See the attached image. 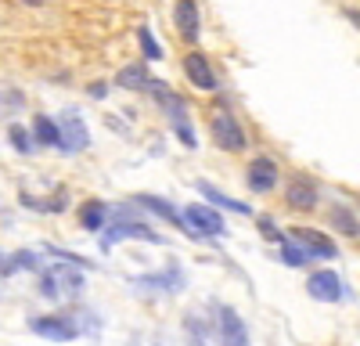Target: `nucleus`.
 <instances>
[{
  "instance_id": "11",
  "label": "nucleus",
  "mask_w": 360,
  "mask_h": 346,
  "mask_svg": "<svg viewBox=\"0 0 360 346\" xmlns=\"http://www.w3.org/2000/svg\"><path fill=\"white\" fill-rule=\"evenodd\" d=\"M184 72H188V79L198 86V91H213L217 86V76H213V69H209V62L202 54H188L184 58Z\"/></svg>"
},
{
  "instance_id": "14",
  "label": "nucleus",
  "mask_w": 360,
  "mask_h": 346,
  "mask_svg": "<svg viewBox=\"0 0 360 346\" xmlns=\"http://www.w3.org/2000/svg\"><path fill=\"white\" fill-rule=\"evenodd\" d=\"M198 184V191L209 198V202H213V206H220V210H234V213H242V217H249L252 210L245 206V202H238V198H231V195H224L220 188H213V184H209V181H195Z\"/></svg>"
},
{
  "instance_id": "5",
  "label": "nucleus",
  "mask_w": 360,
  "mask_h": 346,
  "mask_svg": "<svg viewBox=\"0 0 360 346\" xmlns=\"http://www.w3.org/2000/svg\"><path fill=\"white\" fill-rule=\"evenodd\" d=\"M217 332H220V346H249V332L231 307L217 310Z\"/></svg>"
},
{
  "instance_id": "6",
  "label": "nucleus",
  "mask_w": 360,
  "mask_h": 346,
  "mask_svg": "<svg viewBox=\"0 0 360 346\" xmlns=\"http://www.w3.org/2000/svg\"><path fill=\"white\" fill-rule=\"evenodd\" d=\"M288 238H292L299 249H303L307 256H321V260H332V256H335V245L328 242V238L321 235V231H310V227H292V231H288Z\"/></svg>"
},
{
  "instance_id": "16",
  "label": "nucleus",
  "mask_w": 360,
  "mask_h": 346,
  "mask_svg": "<svg viewBox=\"0 0 360 346\" xmlns=\"http://www.w3.org/2000/svg\"><path fill=\"white\" fill-rule=\"evenodd\" d=\"M328 220H332V227H335V231H342V235H349V238H356V235H360V220L353 217V210L335 206L332 213H328Z\"/></svg>"
},
{
  "instance_id": "8",
  "label": "nucleus",
  "mask_w": 360,
  "mask_h": 346,
  "mask_svg": "<svg viewBox=\"0 0 360 346\" xmlns=\"http://www.w3.org/2000/svg\"><path fill=\"white\" fill-rule=\"evenodd\" d=\"M285 202H288V210L295 213H307L317 206V188L307 181V177H295L288 188H285Z\"/></svg>"
},
{
  "instance_id": "20",
  "label": "nucleus",
  "mask_w": 360,
  "mask_h": 346,
  "mask_svg": "<svg viewBox=\"0 0 360 346\" xmlns=\"http://www.w3.org/2000/svg\"><path fill=\"white\" fill-rule=\"evenodd\" d=\"M119 86H127V91H137V86H148V72L141 65H127L119 72Z\"/></svg>"
},
{
  "instance_id": "1",
  "label": "nucleus",
  "mask_w": 360,
  "mask_h": 346,
  "mask_svg": "<svg viewBox=\"0 0 360 346\" xmlns=\"http://www.w3.org/2000/svg\"><path fill=\"white\" fill-rule=\"evenodd\" d=\"M40 288H44L47 300H69V296H76L79 288H83V278H79V271H72V267H51V271L44 274Z\"/></svg>"
},
{
  "instance_id": "23",
  "label": "nucleus",
  "mask_w": 360,
  "mask_h": 346,
  "mask_svg": "<svg viewBox=\"0 0 360 346\" xmlns=\"http://www.w3.org/2000/svg\"><path fill=\"white\" fill-rule=\"evenodd\" d=\"M11 144H15L18 152H29V148H33V141H29V134H25L22 127H11Z\"/></svg>"
},
{
  "instance_id": "2",
  "label": "nucleus",
  "mask_w": 360,
  "mask_h": 346,
  "mask_svg": "<svg viewBox=\"0 0 360 346\" xmlns=\"http://www.w3.org/2000/svg\"><path fill=\"white\" fill-rule=\"evenodd\" d=\"M209 127H213L217 144H224V152H245V134L234 123V115L227 108H213V123Z\"/></svg>"
},
{
  "instance_id": "17",
  "label": "nucleus",
  "mask_w": 360,
  "mask_h": 346,
  "mask_svg": "<svg viewBox=\"0 0 360 346\" xmlns=\"http://www.w3.org/2000/svg\"><path fill=\"white\" fill-rule=\"evenodd\" d=\"M37 141L40 144H62V127H58L54 120H47V115H37Z\"/></svg>"
},
{
  "instance_id": "9",
  "label": "nucleus",
  "mask_w": 360,
  "mask_h": 346,
  "mask_svg": "<svg viewBox=\"0 0 360 346\" xmlns=\"http://www.w3.org/2000/svg\"><path fill=\"white\" fill-rule=\"evenodd\" d=\"M252 191H259V195H266V191H274V184H278V166L270 162V159H252V166H249V181H245Z\"/></svg>"
},
{
  "instance_id": "4",
  "label": "nucleus",
  "mask_w": 360,
  "mask_h": 346,
  "mask_svg": "<svg viewBox=\"0 0 360 346\" xmlns=\"http://www.w3.org/2000/svg\"><path fill=\"white\" fill-rule=\"evenodd\" d=\"M123 238H141V242H162V238H155V231H148L144 224H137V220H123V224H108L105 227V235H101V249L108 252L115 242H123Z\"/></svg>"
},
{
  "instance_id": "21",
  "label": "nucleus",
  "mask_w": 360,
  "mask_h": 346,
  "mask_svg": "<svg viewBox=\"0 0 360 346\" xmlns=\"http://www.w3.org/2000/svg\"><path fill=\"white\" fill-rule=\"evenodd\" d=\"M281 260H285L288 267H303V264H307L310 256H307L303 249H299V245H295L292 238H281Z\"/></svg>"
},
{
  "instance_id": "15",
  "label": "nucleus",
  "mask_w": 360,
  "mask_h": 346,
  "mask_svg": "<svg viewBox=\"0 0 360 346\" xmlns=\"http://www.w3.org/2000/svg\"><path fill=\"white\" fill-rule=\"evenodd\" d=\"M137 202H141V206H148V210H152V213L166 217L169 224H180V227H184V217H180V213H176V210L169 206L166 198H159V195H137Z\"/></svg>"
},
{
  "instance_id": "24",
  "label": "nucleus",
  "mask_w": 360,
  "mask_h": 346,
  "mask_svg": "<svg viewBox=\"0 0 360 346\" xmlns=\"http://www.w3.org/2000/svg\"><path fill=\"white\" fill-rule=\"evenodd\" d=\"M259 231H263V235H266V238H270V242H281V231H278V227H274V224H270V220H266V217H259Z\"/></svg>"
},
{
  "instance_id": "13",
  "label": "nucleus",
  "mask_w": 360,
  "mask_h": 346,
  "mask_svg": "<svg viewBox=\"0 0 360 346\" xmlns=\"http://www.w3.org/2000/svg\"><path fill=\"white\" fill-rule=\"evenodd\" d=\"M173 18H176V29H180V37H184V40H195L198 37V8L191 4V0H180Z\"/></svg>"
},
{
  "instance_id": "3",
  "label": "nucleus",
  "mask_w": 360,
  "mask_h": 346,
  "mask_svg": "<svg viewBox=\"0 0 360 346\" xmlns=\"http://www.w3.org/2000/svg\"><path fill=\"white\" fill-rule=\"evenodd\" d=\"M180 217H184V227L191 231V235L198 238V235H224V217L213 210V206H188L184 213H180Z\"/></svg>"
},
{
  "instance_id": "12",
  "label": "nucleus",
  "mask_w": 360,
  "mask_h": 346,
  "mask_svg": "<svg viewBox=\"0 0 360 346\" xmlns=\"http://www.w3.org/2000/svg\"><path fill=\"white\" fill-rule=\"evenodd\" d=\"M90 144V134H86V123L79 120V115H65V123H62V148L69 152H79Z\"/></svg>"
},
{
  "instance_id": "7",
  "label": "nucleus",
  "mask_w": 360,
  "mask_h": 346,
  "mask_svg": "<svg viewBox=\"0 0 360 346\" xmlns=\"http://www.w3.org/2000/svg\"><path fill=\"white\" fill-rule=\"evenodd\" d=\"M307 293H310L314 300H321V303H339V300H342V281H339V274H332V271H317V274H310V281H307Z\"/></svg>"
},
{
  "instance_id": "22",
  "label": "nucleus",
  "mask_w": 360,
  "mask_h": 346,
  "mask_svg": "<svg viewBox=\"0 0 360 346\" xmlns=\"http://www.w3.org/2000/svg\"><path fill=\"white\" fill-rule=\"evenodd\" d=\"M141 47H144V54L152 58V62H159V58H162V47L155 44V37L148 33V29H141Z\"/></svg>"
},
{
  "instance_id": "10",
  "label": "nucleus",
  "mask_w": 360,
  "mask_h": 346,
  "mask_svg": "<svg viewBox=\"0 0 360 346\" xmlns=\"http://www.w3.org/2000/svg\"><path fill=\"white\" fill-rule=\"evenodd\" d=\"M33 332L44 335V339H51V342H69V339H76V328H72L69 321H62V317H37Z\"/></svg>"
},
{
  "instance_id": "18",
  "label": "nucleus",
  "mask_w": 360,
  "mask_h": 346,
  "mask_svg": "<svg viewBox=\"0 0 360 346\" xmlns=\"http://www.w3.org/2000/svg\"><path fill=\"white\" fill-rule=\"evenodd\" d=\"M105 217H108V206H101V202H86V206L79 210V224L90 227V231H98L105 224Z\"/></svg>"
},
{
  "instance_id": "19",
  "label": "nucleus",
  "mask_w": 360,
  "mask_h": 346,
  "mask_svg": "<svg viewBox=\"0 0 360 346\" xmlns=\"http://www.w3.org/2000/svg\"><path fill=\"white\" fill-rule=\"evenodd\" d=\"M180 285H184L180 271H173V274H155V278H141V281H137V288H180Z\"/></svg>"
}]
</instances>
